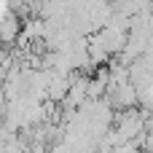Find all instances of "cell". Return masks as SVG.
I'll use <instances>...</instances> for the list:
<instances>
[{
	"instance_id": "1",
	"label": "cell",
	"mask_w": 153,
	"mask_h": 153,
	"mask_svg": "<svg viewBox=\"0 0 153 153\" xmlns=\"http://www.w3.org/2000/svg\"><path fill=\"white\" fill-rule=\"evenodd\" d=\"M13 35H16V19L11 16L8 22H3V27H0V38H3V40H13Z\"/></svg>"
}]
</instances>
